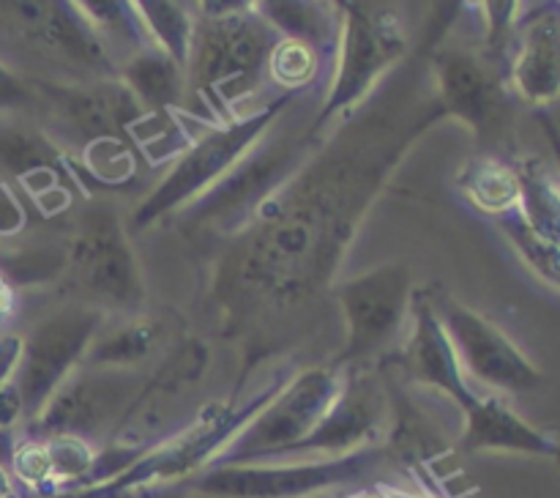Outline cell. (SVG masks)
Wrapping results in <instances>:
<instances>
[{
  "label": "cell",
  "instance_id": "obj_1",
  "mask_svg": "<svg viewBox=\"0 0 560 498\" xmlns=\"http://www.w3.org/2000/svg\"><path fill=\"white\" fill-rule=\"evenodd\" d=\"M202 11L191 22L189 55H186V88H191L208 113L222 124H233L235 104L252 96L266 71L268 53L279 33L257 11Z\"/></svg>",
  "mask_w": 560,
  "mask_h": 498
},
{
  "label": "cell",
  "instance_id": "obj_2",
  "mask_svg": "<svg viewBox=\"0 0 560 498\" xmlns=\"http://www.w3.org/2000/svg\"><path fill=\"white\" fill-rule=\"evenodd\" d=\"M102 328V312L93 306H63L55 315L42 317L36 326L22 337V354L11 375L22 403V416L36 419L38 410L47 405L69 378L77 361L91 350Z\"/></svg>",
  "mask_w": 560,
  "mask_h": 498
},
{
  "label": "cell",
  "instance_id": "obj_3",
  "mask_svg": "<svg viewBox=\"0 0 560 498\" xmlns=\"http://www.w3.org/2000/svg\"><path fill=\"white\" fill-rule=\"evenodd\" d=\"M339 389L342 375L337 367H312L301 372L268 408L260 410L252 425H246L228 443V452L219 454L217 463L241 465L284 454L320 425Z\"/></svg>",
  "mask_w": 560,
  "mask_h": 498
},
{
  "label": "cell",
  "instance_id": "obj_4",
  "mask_svg": "<svg viewBox=\"0 0 560 498\" xmlns=\"http://www.w3.org/2000/svg\"><path fill=\"white\" fill-rule=\"evenodd\" d=\"M339 9V69L317 124L359 102L405 53V31L392 9L370 3H342Z\"/></svg>",
  "mask_w": 560,
  "mask_h": 498
},
{
  "label": "cell",
  "instance_id": "obj_5",
  "mask_svg": "<svg viewBox=\"0 0 560 498\" xmlns=\"http://www.w3.org/2000/svg\"><path fill=\"white\" fill-rule=\"evenodd\" d=\"M432 306L446 328L448 343H452L454 354H457L459 367H463L465 378H476L485 386L495 389V392H534L541 386V372L525 359L523 350L487 317L465 306L448 293H432Z\"/></svg>",
  "mask_w": 560,
  "mask_h": 498
},
{
  "label": "cell",
  "instance_id": "obj_6",
  "mask_svg": "<svg viewBox=\"0 0 560 498\" xmlns=\"http://www.w3.org/2000/svg\"><path fill=\"white\" fill-rule=\"evenodd\" d=\"M66 266L80 290L107 304L129 310L142 301L140 268L126 244L118 213L109 206L88 208L77 219V230L66 250Z\"/></svg>",
  "mask_w": 560,
  "mask_h": 498
},
{
  "label": "cell",
  "instance_id": "obj_7",
  "mask_svg": "<svg viewBox=\"0 0 560 498\" xmlns=\"http://www.w3.org/2000/svg\"><path fill=\"white\" fill-rule=\"evenodd\" d=\"M381 454L372 449L295 465H213L195 487L213 498H304L375 468Z\"/></svg>",
  "mask_w": 560,
  "mask_h": 498
},
{
  "label": "cell",
  "instance_id": "obj_8",
  "mask_svg": "<svg viewBox=\"0 0 560 498\" xmlns=\"http://www.w3.org/2000/svg\"><path fill=\"white\" fill-rule=\"evenodd\" d=\"M410 268L388 263L348 279L339 288V306L348 323V345L339 367H359L381 354L402 326L410 310Z\"/></svg>",
  "mask_w": 560,
  "mask_h": 498
},
{
  "label": "cell",
  "instance_id": "obj_9",
  "mask_svg": "<svg viewBox=\"0 0 560 498\" xmlns=\"http://www.w3.org/2000/svg\"><path fill=\"white\" fill-rule=\"evenodd\" d=\"M277 107H266L260 109V113L249 115V118H238L233 120V124H224L219 126V129L208 131L200 140L189 142L186 151L180 153L178 162H175L173 173H170L167 178L148 195V200L137 208V228L153 222V219L167 213L170 208H175L178 202L189 200L197 192L211 186L222 173H228V170L233 167V162H238V159L244 157L246 148L260 137V131L266 129L268 120L277 115Z\"/></svg>",
  "mask_w": 560,
  "mask_h": 498
},
{
  "label": "cell",
  "instance_id": "obj_10",
  "mask_svg": "<svg viewBox=\"0 0 560 498\" xmlns=\"http://www.w3.org/2000/svg\"><path fill=\"white\" fill-rule=\"evenodd\" d=\"M11 33L25 38L63 63L91 71L98 80H118V63L109 58L102 38L85 20L80 5L69 3H3Z\"/></svg>",
  "mask_w": 560,
  "mask_h": 498
},
{
  "label": "cell",
  "instance_id": "obj_11",
  "mask_svg": "<svg viewBox=\"0 0 560 498\" xmlns=\"http://www.w3.org/2000/svg\"><path fill=\"white\" fill-rule=\"evenodd\" d=\"M135 375L115 367H93L66 378L58 392L47 399L33 425L42 436L85 438L98 427L109 425L131 399Z\"/></svg>",
  "mask_w": 560,
  "mask_h": 498
},
{
  "label": "cell",
  "instance_id": "obj_12",
  "mask_svg": "<svg viewBox=\"0 0 560 498\" xmlns=\"http://www.w3.org/2000/svg\"><path fill=\"white\" fill-rule=\"evenodd\" d=\"M36 93L38 102H47L66 126L85 137L88 146L124 142L148 115L120 80H102L93 85L36 82Z\"/></svg>",
  "mask_w": 560,
  "mask_h": 498
},
{
  "label": "cell",
  "instance_id": "obj_13",
  "mask_svg": "<svg viewBox=\"0 0 560 498\" xmlns=\"http://www.w3.org/2000/svg\"><path fill=\"white\" fill-rule=\"evenodd\" d=\"M386 405V386H381V381L366 372L364 364L350 367L348 375L342 378L337 399L326 410L320 425L284 454L323 452L342 458V454L361 452V443H370L383 430Z\"/></svg>",
  "mask_w": 560,
  "mask_h": 498
},
{
  "label": "cell",
  "instance_id": "obj_14",
  "mask_svg": "<svg viewBox=\"0 0 560 498\" xmlns=\"http://www.w3.org/2000/svg\"><path fill=\"white\" fill-rule=\"evenodd\" d=\"M435 74L446 109L476 135H501L506 124V91L495 63L468 49L448 47L435 55Z\"/></svg>",
  "mask_w": 560,
  "mask_h": 498
},
{
  "label": "cell",
  "instance_id": "obj_15",
  "mask_svg": "<svg viewBox=\"0 0 560 498\" xmlns=\"http://www.w3.org/2000/svg\"><path fill=\"white\" fill-rule=\"evenodd\" d=\"M408 312L413 315V334H410L408 345L399 356L402 375L413 383L441 389L459 408L468 410L479 399V392H474L463 367H459L446 328L441 326L435 315L430 290H419V293L410 296Z\"/></svg>",
  "mask_w": 560,
  "mask_h": 498
},
{
  "label": "cell",
  "instance_id": "obj_16",
  "mask_svg": "<svg viewBox=\"0 0 560 498\" xmlns=\"http://www.w3.org/2000/svg\"><path fill=\"white\" fill-rule=\"evenodd\" d=\"M465 414L463 436H459V449L463 452H523V454H541V458H556L558 441L552 432L536 430L528 421L520 419L506 399L498 394L476 399Z\"/></svg>",
  "mask_w": 560,
  "mask_h": 498
},
{
  "label": "cell",
  "instance_id": "obj_17",
  "mask_svg": "<svg viewBox=\"0 0 560 498\" xmlns=\"http://www.w3.org/2000/svg\"><path fill=\"white\" fill-rule=\"evenodd\" d=\"M558 53L560 44L556 11L534 16V22H528L523 33H520L517 55L512 60V85L523 102H556L560 88Z\"/></svg>",
  "mask_w": 560,
  "mask_h": 498
},
{
  "label": "cell",
  "instance_id": "obj_18",
  "mask_svg": "<svg viewBox=\"0 0 560 498\" xmlns=\"http://www.w3.org/2000/svg\"><path fill=\"white\" fill-rule=\"evenodd\" d=\"M118 80L137 96L148 113L173 118V109L184 104L186 77L184 66L175 63L159 47H148L118 66Z\"/></svg>",
  "mask_w": 560,
  "mask_h": 498
},
{
  "label": "cell",
  "instance_id": "obj_19",
  "mask_svg": "<svg viewBox=\"0 0 560 498\" xmlns=\"http://www.w3.org/2000/svg\"><path fill=\"white\" fill-rule=\"evenodd\" d=\"M388 405L394 410V427L388 436V452L402 460L405 468H432L448 452L446 438L441 436L430 416L416 408L413 399L402 389H388Z\"/></svg>",
  "mask_w": 560,
  "mask_h": 498
},
{
  "label": "cell",
  "instance_id": "obj_20",
  "mask_svg": "<svg viewBox=\"0 0 560 498\" xmlns=\"http://www.w3.org/2000/svg\"><path fill=\"white\" fill-rule=\"evenodd\" d=\"M463 189L468 192L474 206L481 211L506 213L512 211L523 195V184H520L517 170L509 164L495 162V159H485V162H474L463 175Z\"/></svg>",
  "mask_w": 560,
  "mask_h": 498
},
{
  "label": "cell",
  "instance_id": "obj_21",
  "mask_svg": "<svg viewBox=\"0 0 560 498\" xmlns=\"http://www.w3.org/2000/svg\"><path fill=\"white\" fill-rule=\"evenodd\" d=\"M137 14H140L142 25H145L148 36L156 44L162 53H167L170 58L178 66L186 63V55H189V38H191V16L189 11H184V5L178 3H137Z\"/></svg>",
  "mask_w": 560,
  "mask_h": 498
},
{
  "label": "cell",
  "instance_id": "obj_22",
  "mask_svg": "<svg viewBox=\"0 0 560 498\" xmlns=\"http://www.w3.org/2000/svg\"><path fill=\"white\" fill-rule=\"evenodd\" d=\"M159 337H162V326L159 323L137 321L131 326H126L124 332L107 337L104 343L91 345L88 359H91L93 367H115V370H124V364H137L140 359H145L159 345Z\"/></svg>",
  "mask_w": 560,
  "mask_h": 498
},
{
  "label": "cell",
  "instance_id": "obj_23",
  "mask_svg": "<svg viewBox=\"0 0 560 498\" xmlns=\"http://www.w3.org/2000/svg\"><path fill=\"white\" fill-rule=\"evenodd\" d=\"M266 69L271 71L273 82H279V85L299 88L310 85L315 80L317 69H320V58H317V49L312 44L279 36L271 53H268Z\"/></svg>",
  "mask_w": 560,
  "mask_h": 498
},
{
  "label": "cell",
  "instance_id": "obj_24",
  "mask_svg": "<svg viewBox=\"0 0 560 498\" xmlns=\"http://www.w3.org/2000/svg\"><path fill=\"white\" fill-rule=\"evenodd\" d=\"M49 458V468H52V482H71L80 476L91 474L96 458H93L91 447L85 438L77 436H49L44 441Z\"/></svg>",
  "mask_w": 560,
  "mask_h": 498
},
{
  "label": "cell",
  "instance_id": "obj_25",
  "mask_svg": "<svg viewBox=\"0 0 560 498\" xmlns=\"http://www.w3.org/2000/svg\"><path fill=\"white\" fill-rule=\"evenodd\" d=\"M11 468H14L16 479L31 490L47 493V485H52V468H49L47 447L42 441L20 443L11 452Z\"/></svg>",
  "mask_w": 560,
  "mask_h": 498
},
{
  "label": "cell",
  "instance_id": "obj_26",
  "mask_svg": "<svg viewBox=\"0 0 560 498\" xmlns=\"http://www.w3.org/2000/svg\"><path fill=\"white\" fill-rule=\"evenodd\" d=\"M38 104L36 82L22 80L20 74L0 63V113H22Z\"/></svg>",
  "mask_w": 560,
  "mask_h": 498
},
{
  "label": "cell",
  "instance_id": "obj_27",
  "mask_svg": "<svg viewBox=\"0 0 560 498\" xmlns=\"http://www.w3.org/2000/svg\"><path fill=\"white\" fill-rule=\"evenodd\" d=\"M22 354V337L20 334H0V386L11 381L16 370V361Z\"/></svg>",
  "mask_w": 560,
  "mask_h": 498
},
{
  "label": "cell",
  "instance_id": "obj_28",
  "mask_svg": "<svg viewBox=\"0 0 560 498\" xmlns=\"http://www.w3.org/2000/svg\"><path fill=\"white\" fill-rule=\"evenodd\" d=\"M22 416V403H20V394H16L14 383H3L0 386V430L14 425L16 419Z\"/></svg>",
  "mask_w": 560,
  "mask_h": 498
},
{
  "label": "cell",
  "instance_id": "obj_29",
  "mask_svg": "<svg viewBox=\"0 0 560 498\" xmlns=\"http://www.w3.org/2000/svg\"><path fill=\"white\" fill-rule=\"evenodd\" d=\"M11 310H14V288L0 277V321H5Z\"/></svg>",
  "mask_w": 560,
  "mask_h": 498
},
{
  "label": "cell",
  "instance_id": "obj_30",
  "mask_svg": "<svg viewBox=\"0 0 560 498\" xmlns=\"http://www.w3.org/2000/svg\"><path fill=\"white\" fill-rule=\"evenodd\" d=\"M0 498H16L14 490V476L0 465Z\"/></svg>",
  "mask_w": 560,
  "mask_h": 498
},
{
  "label": "cell",
  "instance_id": "obj_31",
  "mask_svg": "<svg viewBox=\"0 0 560 498\" xmlns=\"http://www.w3.org/2000/svg\"><path fill=\"white\" fill-rule=\"evenodd\" d=\"M383 498H416V496H408V493L402 490H392V487H381Z\"/></svg>",
  "mask_w": 560,
  "mask_h": 498
}]
</instances>
